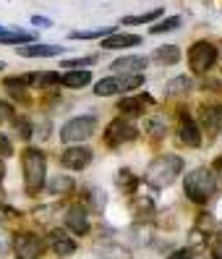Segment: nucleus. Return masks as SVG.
<instances>
[{"label":"nucleus","mask_w":222,"mask_h":259,"mask_svg":"<svg viewBox=\"0 0 222 259\" xmlns=\"http://www.w3.org/2000/svg\"><path fill=\"white\" fill-rule=\"evenodd\" d=\"M3 68H6V63H3V60H0V71H3Z\"/></svg>","instance_id":"42"},{"label":"nucleus","mask_w":222,"mask_h":259,"mask_svg":"<svg viewBox=\"0 0 222 259\" xmlns=\"http://www.w3.org/2000/svg\"><path fill=\"white\" fill-rule=\"evenodd\" d=\"M24 87H26V81H24V76H21V79H6V89H8V92H11V97L13 100H26L24 95Z\"/></svg>","instance_id":"26"},{"label":"nucleus","mask_w":222,"mask_h":259,"mask_svg":"<svg viewBox=\"0 0 222 259\" xmlns=\"http://www.w3.org/2000/svg\"><path fill=\"white\" fill-rule=\"evenodd\" d=\"M152 209H154V207H152L149 199H139L136 204H133V212H136V218H139V220L144 218V212H146V215H152Z\"/></svg>","instance_id":"31"},{"label":"nucleus","mask_w":222,"mask_h":259,"mask_svg":"<svg viewBox=\"0 0 222 259\" xmlns=\"http://www.w3.org/2000/svg\"><path fill=\"white\" fill-rule=\"evenodd\" d=\"M26 84H34V87H55L61 84V73H52V71H32L24 76Z\"/></svg>","instance_id":"15"},{"label":"nucleus","mask_w":222,"mask_h":259,"mask_svg":"<svg viewBox=\"0 0 222 259\" xmlns=\"http://www.w3.org/2000/svg\"><path fill=\"white\" fill-rule=\"evenodd\" d=\"M178 134H181V142L186 147H199L201 144V131L196 126V120L188 113H181V123H178Z\"/></svg>","instance_id":"12"},{"label":"nucleus","mask_w":222,"mask_h":259,"mask_svg":"<svg viewBox=\"0 0 222 259\" xmlns=\"http://www.w3.org/2000/svg\"><path fill=\"white\" fill-rule=\"evenodd\" d=\"M144 84V76H107L94 84V95L97 97H113V95H123L131 89H139Z\"/></svg>","instance_id":"4"},{"label":"nucleus","mask_w":222,"mask_h":259,"mask_svg":"<svg viewBox=\"0 0 222 259\" xmlns=\"http://www.w3.org/2000/svg\"><path fill=\"white\" fill-rule=\"evenodd\" d=\"M168 259H196V256H194V251H191V249H178V251H173Z\"/></svg>","instance_id":"39"},{"label":"nucleus","mask_w":222,"mask_h":259,"mask_svg":"<svg viewBox=\"0 0 222 259\" xmlns=\"http://www.w3.org/2000/svg\"><path fill=\"white\" fill-rule=\"evenodd\" d=\"M13 115V108H11V105L8 102H3V100H0V123H6V120Z\"/></svg>","instance_id":"38"},{"label":"nucleus","mask_w":222,"mask_h":259,"mask_svg":"<svg viewBox=\"0 0 222 259\" xmlns=\"http://www.w3.org/2000/svg\"><path fill=\"white\" fill-rule=\"evenodd\" d=\"M139 136V128L131 123V120H123V118H115L113 123L105 128V142L110 147H121V144H128Z\"/></svg>","instance_id":"7"},{"label":"nucleus","mask_w":222,"mask_h":259,"mask_svg":"<svg viewBox=\"0 0 222 259\" xmlns=\"http://www.w3.org/2000/svg\"><path fill=\"white\" fill-rule=\"evenodd\" d=\"M61 84L63 87H68V89H81V87H86V84H92V73L89 71H71V73H63L61 76Z\"/></svg>","instance_id":"17"},{"label":"nucleus","mask_w":222,"mask_h":259,"mask_svg":"<svg viewBox=\"0 0 222 259\" xmlns=\"http://www.w3.org/2000/svg\"><path fill=\"white\" fill-rule=\"evenodd\" d=\"M29 39H34V34L21 32V29H3V32H0V45H24Z\"/></svg>","instance_id":"21"},{"label":"nucleus","mask_w":222,"mask_h":259,"mask_svg":"<svg viewBox=\"0 0 222 259\" xmlns=\"http://www.w3.org/2000/svg\"><path fill=\"white\" fill-rule=\"evenodd\" d=\"M19 53L24 58H52L58 53H63V48H58V45H26Z\"/></svg>","instance_id":"16"},{"label":"nucleus","mask_w":222,"mask_h":259,"mask_svg":"<svg viewBox=\"0 0 222 259\" xmlns=\"http://www.w3.org/2000/svg\"><path fill=\"white\" fill-rule=\"evenodd\" d=\"M8 249H11V236L6 231H0V259L8 254Z\"/></svg>","instance_id":"35"},{"label":"nucleus","mask_w":222,"mask_h":259,"mask_svg":"<svg viewBox=\"0 0 222 259\" xmlns=\"http://www.w3.org/2000/svg\"><path fill=\"white\" fill-rule=\"evenodd\" d=\"M3 29H6V26H0V32H3Z\"/></svg>","instance_id":"43"},{"label":"nucleus","mask_w":222,"mask_h":259,"mask_svg":"<svg viewBox=\"0 0 222 259\" xmlns=\"http://www.w3.org/2000/svg\"><path fill=\"white\" fill-rule=\"evenodd\" d=\"M32 24H34V26H50L52 21H50V19H44V16H34Z\"/></svg>","instance_id":"40"},{"label":"nucleus","mask_w":222,"mask_h":259,"mask_svg":"<svg viewBox=\"0 0 222 259\" xmlns=\"http://www.w3.org/2000/svg\"><path fill=\"white\" fill-rule=\"evenodd\" d=\"M102 256H107V259H131L128 256V251L123 249V246H118V243H113V241H105V243H97L94 246Z\"/></svg>","instance_id":"23"},{"label":"nucleus","mask_w":222,"mask_h":259,"mask_svg":"<svg viewBox=\"0 0 222 259\" xmlns=\"http://www.w3.org/2000/svg\"><path fill=\"white\" fill-rule=\"evenodd\" d=\"M162 13H165L162 8H154V11H146V13H141V16H126V19H123V24H149V21L159 19Z\"/></svg>","instance_id":"25"},{"label":"nucleus","mask_w":222,"mask_h":259,"mask_svg":"<svg viewBox=\"0 0 222 259\" xmlns=\"http://www.w3.org/2000/svg\"><path fill=\"white\" fill-rule=\"evenodd\" d=\"M217 63V48L212 42H194L191 45V50H188V66L194 73H206V71H212V66Z\"/></svg>","instance_id":"5"},{"label":"nucleus","mask_w":222,"mask_h":259,"mask_svg":"<svg viewBox=\"0 0 222 259\" xmlns=\"http://www.w3.org/2000/svg\"><path fill=\"white\" fill-rule=\"evenodd\" d=\"M13 249L19 259H39L42 254V241L34 233H19L13 238Z\"/></svg>","instance_id":"9"},{"label":"nucleus","mask_w":222,"mask_h":259,"mask_svg":"<svg viewBox=\"0 0 222 259\" xmlns=\"http://www.w3.org/2000/svg\"><path fill=\"white\" fill-rule=\"evenodd\" d=\"M146 60L144 55H126V58H118L110 63V71L118 76H141V71L146 68Z\"/></svg>","instance_id":"8"},{"label":"nucleus","mask_w":222,"mask_h":259,"mask_svg":"<svg viewBox=\"0 0 222 259\" xmlns=\"http://www.w3.org/2000/svg\"><path fill=\"white\" fill-rule=\"evenodd\" d=\"M146 131H149L154 139H159V136H165L168 126H165V120H162V118H152V120H149V126H146Z\"/></svg>","instance_id":"30"},{"label":"nucleus","mask_w":222,"mask_h":259,"mask_svg":"<svg viewBox=\"0 0 222 259\" xmlns=\"http://www.w3.org/2000/svg\"><path fill=\"white\" fill-rule=\"evenodd\" d=\"M154 60L159 66H175L178 60H181V50L175 48V45H165V48H157L154 50Z\"/></svg>","instance_id":"20"},{"label":"nucleus","mask_w":222,"mask_h":259,"mask_svg":"<svg viewBox=\"0 0 222 259\" xmlns=\"http://www.w3.org/2000/svg\"><path fill=\"white\" fill-rule=\"evenodd\" d=\"M47 238H50V246H52V251L58 256H68V254L76 251V241H73L68 233H63V231H50Z\"/></svg>","instance_id":"13"},{"label":"nucleus","mask_w":222,"mask_h":259,"mask_svg":"<svg viewBox=\"0 0 222 259\" xmlns=\"http://www.w3.org/2000/svg\"><path fill=\"white\" fill-rule=\"evenodd\" d=\"M212 256L214 259H222V233H217L214 241H212Z\"/></svg>","instance_id":"37"},{"label":"nucleus","mask_w":222,"mask_h":259,"mask_svg":"<svg viewBox=\"0 0 222 259\" xmlns=\"http://www.w3.org/2000/svg\"><path fill=\"white\" fill-rule=\"evenodd\" d=\"M73 186L76 184H73V178H68V176H58L47 184L50 194H68V191H73Z\"/></svg>","instance_id":"24"},{"label":"nucleus","mask_w":222,"mask_h":259,"mask_svg":"<svg viewBox=\"0 0 222 259\" xmlns=\"http://www.w3.org/2000/svg\"><path fill=\"white\" fill-rule=\"evenodd\" d=\"M13 128H16V134L21 139H32V128H29L26 120H13Z\"/></svg>","instance_id":"33"},{"label":"nucleus","mask_w":222,"mask_h":259,"mask_svg":"<svg viewBox=\"0 0 222 259\" xmlns=\"http://www.w3.org/2000/svg\"><path fill=\"white\" fill-rule=\"evenodd\" d=\"M21 167H24V186H26V194H29V196L39 194L42 186H44V173H47V157H44V152H39L37 147L24 149Z\"/></svg>","instance_id":"3"},{"label":"nucleus","mask_w":222,"mask_h":259,"mask_svg":"<svg viewBox=\"0 0 222 259\" xmlns=\"http://www.w3.org/2000/svg\"><path fill=\"white\" fill-rule=\"evenodd\" d=\"M89 196H92V207H94V209H102V207H105V191L92 189V191H89Z\"/></svg>","instance_id":"34"},{"label":"nucleus","mask_w":222,"mask_h":259,"mask_svg":"<svg viewBox=\"0 0 222 259\" xmlns=\"http://www.w3.org/2000/svg\"><path fill=\"white\" fill-rule=\"evenodd\" d=\"M13 155V147H11V139L6 134H0V160H6Z\"/></svg>","instance_id":"32"},{"label":"nucleus","mask_w":222,"mask_h":259,"mask_svg":"<svg viewBox=\"0 0 222 259\" xmlns=\"http://www.w3.org/2000/svg\"><path fill=\"white\" fill-rule=\"evenodd\" d=\"M178 26H181V19L173 16V19H165V21L154 24V26H152V34H165V32H173V29H178Z\"/></svg>","instance_id":"28"},{"label":"nucleus","mask_w":222,"mask_h":259,"mask_svg":"<svg viewBox=\"0 0 222 259\" xmlns=\"http://www.w3.org/2000/svg\"><path fill=\"white\" fill-rule=\"evenodd\" d=\"M61 162L68 167V170H84V167L92 162V149L86 147H68L63 155H61Z\"/></svg>","instance_id":"11"},{"label":"nucleus","mask_w":222,"mask_h":259,"mask_svg":"<svg viewBox=\"0 0 222 259\" xmlns=\"http://www.w3.org/2000/svg\"><path fill=\"white\" fill-rule=\"evenodd\" d=\"M194 89V81L188 79V76H175V79H170L165 84V95L168 97H178V95H186Z\"/></svg>","instance_id":"19"},{"label":"nucleus","mask_w":222,"mask_h":259,"mask_svg":"<svg viewBox=\"0 0 222 259\" xmlns=\"http://www.w3.org/2000/svg\"><path fill=\"white\" fill-rule=\"evenodd\" d=\"M118 186L126 189V191H133V189L139 186V178L133 176L131 170H121V173H118Z\"/></svg>","instance_id":"27"},{"label":"nucleus","mask_w":222,"mask_h":259,"mask_svg":"<svg viewBox=\"0 0 222 259\" xmlns=\"http://www.w3.org/2000/svg\"><path fill=\"white\" fill-rule=\"evenodd\" d=\"M181 173H183V157H178V155H162V157H154L149 162V167H146V173H144V181L149 186H154V189H165Z\"/></svg>","instance_id":"2"},{"label":"nucleus","mask_w":222,"mask_h":259,"mask_svg":"<svg viewBox=\"0 0 222 259\" xmlns=\"http://www.w3.org/2000/svg\"><path fill=\"white\" fill-rule=\"evenodd\" d=\"M94 128H97L94 115H79V118H71L68 123L61 128V142H66V144L86 142L89 136H94Z\"/></svg>","instance_id":"6"},{"label":"nucleus","mask_w":222,"mask_h":259,"mask_svg":"<svg viewBox=\"0 0 222 259\" xmlns=\"http://www.w3.org/2000/svg\"><path fill=\"white\" fill-rule=\"evenodd\" d=\"M183 191H186V196L191 202L206 204L217 191V173L212 170V167H196V170H191L186 176Z\"/></svg>","instance_id":"1"},{"label":"nucleus","mask_w":222,"mask_h":259,"mask_svg":"<svg viewBox=\"0 0 222 259\" xmlns=\"http://www.w3.org/2000/svg\"><path fill=\"white\" fill-rule=\"evenodd\" d=\"M146 105H152V97H144V95H139V97H123L121 102H118V110H121L123 115L133 118V115H141Z\"/></svg>","instance_id":"14"},{"label":"nucleus","mask_w":222,"mask_h":259,"mask_svg":"<svg viewBox=\"0 0 222 259\" xmlns=\"http://www.w3.org/2000/svg\"><path fill=\"white\" fill-rule=\"evenodd\" d=\"M66 228L71 233H76V236H86L89 228H92V223H89V212L81 204L68 207V212H66Z\"/></svg>","instance_id":"10"},{"label":"nucleus","mask_w":222,"mask_h":259,"mask_svg":"<svg viewBox=\"0 0 222 259\" xmlns=\"http://www.w3.org/2000/svg\"><path fill=\"white\" fill-rule=\"evenodd\" d=\"M92 63H97V55H86V58H68V60H63V66H66V68H79V66H92Z\"/></svg>","instance_id":"29"},{"label":"nucleus","mask_w":222,"mask_h":259,"mask_svg":"<svg viewBox=\"0 0 222 259\" xmlns=\"http://www.w3.org/2000/svg\"><path fill=\"white\" fill-rule=\"evenodd\" d=\"M141 42V37L136 34H110L105 42H102V48L105 50H115V48H136Z\"/></svg>","instance_id":"18"},{"label":"nucleus","mask_w":222,"mask_h":259,"mask_svg":"<svg viewBox=\"0 0 222 259\" xmlns=\"http://www.w3.org/2000/svg\"><path fill=\"white\" fill-rule=\"evenodd\" d=\"M3 176H6V165H3V160H0V181H3Z\"/></svg>","instance_id":"41"},{"label":"nucleus","mask_w":222,"mask_h":259,"mask_svg":"<svg viewBox=\"0 0 222 259\" xmlns=\"http://www.w3.org/2000/svg\"><path fill=\"white\" fill-rule=\"evenodd\" d=\"M115 34V26H102V29H86V32H71V39H107Z\"/></svg>","instance_id":"22"},{"label":"nucleus","mask_w":222,"mask_h":259,"mask_svg":"<svg viewBox=\"0 0 222 259\" xmlns=\"http://www.w3.org/2000/svg\"><path fill=\"white\" fill-rule=\"evenodd\" d=\"M199 228L201 231H214V218L212 215H199Z\"/></svg>","instance_id":"36"}]
</instances>
